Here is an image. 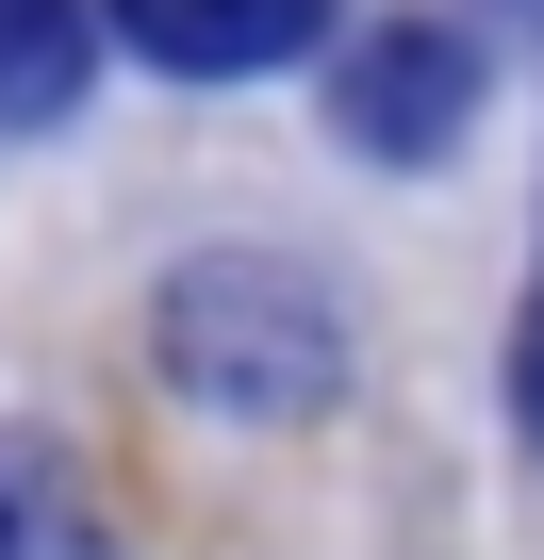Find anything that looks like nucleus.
<instances>
[{"mask_svg": "<svg viewBox=\"0 0 544 560\" xmlns=\"http://www.w3.org/2000/svg\"><path fill=\"white\" fill-rule=\"evenodd\" d=\"M83 100V0H0V132Z\"/></svg>", "mask_w": 544, "mask_h": 560, "instance_id": "4", "label": "nucleus"}, {"mask_svg": "<svg viewBox=\"0 0 544 560\" xmlns=\"http://www.w3.org/2000/svg\"><path fill=\"white\" fill-rule=\"evenodd\" d=\"M511 18H544V0H511Z\"/></svg>", "mask_w": 544, "mask_h": 560, "instance_id": "7", "label": "nucleus"}, {"mask_svg": "<svg viewBox=\"0 0 544 560\" xmlns=\"http://www.w3.org/2000/svg\"><path fill=\"white\" fill-rule=\"evenodd\" d=\"M116 34L182 83H247V67H298L331 34V0H116Z\"/></svg>", "mask_w": 544, "mask_h": 560, "instance_id": "3", "label": "nucleus"}, {"mask_svg": "<svg viewBox=\"0 0 544 560\" xmlns=\"http://www.w3.org/2000/svg\"><path fill=\"white\" fill-rule=\"evenodd\" d=\"M462 116H478V50H462L445 18H380V34L347 50V83H331V132H347L363 165H445Z\"/></svg>", "mask_w": 544, "mask_h": 560, "instance_id": "2", "label": "nucleus"}, {"mask_svg": "<svg viewBox=\"0 0 544 560\" xmlns=\"http://www.w3.org/2000/svg\"><path fill=\"white\" fill-rule=\"evenodd\" d=\"M511 412H528V445H544V298H528V347H511Z\"/></svg>", "mask_w": 544, "mask_h": 560, "instance_id": "6", "label": "nucleus"}, {"mask_svg": "<svg viewBox=\"0 0 544 560\" xmlns=\"http://www.w3.org/2000/svg\"><path fill=\"white\" fill-rule=\"evenodd\" d=\"M0 560H116V544L83 527V494H67L50 462H18V445H0Z\"/></svg>", "mask_w": 544, "mask_h": 560, "instance_id": "5", "label": "nucleus"}, {"mask_svg": "<svg viewBox=\"0 0 544 560\" xmlns=\"http://www.w3.org/2000/svg\"><path fill=\"white\" fill-rule=\"evenodd\" d=\"M149 347H165V380L198 412H247V429H298V412L347 396V298H331L314 264H281V247H198V264H165Z\"/></svg>", "mask_w": 544, "mask_h": 560, "instance_id": "1", "label": "nucleus"}]
</instances>
